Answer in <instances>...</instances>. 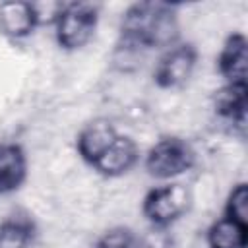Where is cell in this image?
<instances>
[{"label":"cell","mask_w":248,"mask_h":248,"mask_svg":"<svg viewBox=\"0 0 248 248\" xmlns=\"http://www.w3.org/2000/svg\"><path fill=\"white\" fill-rule=\"evenodd\" d=\"M178 37L176 6L167 2H136L122 14L118 50L141 54L153 48L172 46Z\"/></svg>","instance_id":"obj_1"},{"label":"cell","mask_w":248,"mask_h":248,"mask_svg":"<svg viewBox=\"0 0 248 248\" xmlns=\"http://www.w3.org/2000/svg\"><path fill=\"white\" fill-rule=\"evenodd\" d=\"M99 23V6L91 2L60 4L54 17L56 43L64 50L83 48L95 35Z\"/></svg>","instance_id":"obj_2"},{"label":"cell","mask_w":248,"mask_h":248,"mask_svg":"<svg viewBox=\"0 0 248 248\" xmlns=\"http://www.w3.org/2000/svg\"><path fill=\"white\" fill-rule=\"evenodd\" d=\"M190 190L180 184H163L151 188L141 202V213L143 217L157 229H167L172 223H176L188 209H190Z\"/></svg>","instance_id":"obj_3"},{"label":"cell","mask_w":248,"mask_h":248,"mask_svg":"<svg viewBox=\"0 0 248 248\" xmlns=\"http://www.w3.org/2000/svg\"><path fill=\"white\" fill-rule=\"evenodd\" d=\"M196 163V151L192 145L176 136L159 140L145 155V170L153 178L169 180L184 174Z\"/></svg>","instance_id":"obj_4"},{"label":"cell","mask_w":248,"mask_h":248,"mask_svg":"<svg viewBox=\"0 0 248 248\" xmlns=\"http://www.w3.org/2000/svg\"><path fill=\"white\" fill-rule=\"evenodd\" d=\"M198 64V48L192 43L172 45L159 58L153 81L161 89H176L182 87L194 74Z\"/></svg>","instance_id":"obj_5"},{"label":"cell","mask_w":248,"mask_h":248,"mask_svg":"<svg viewBox=\"0 0 248 248\" xmlns=\"http://www.w3.org/2000/svg\"><path fill=\"white\" fill-rule=\"evenodd\" d=\"M138 161H140V147H138V143L130 136L118 134L116 140L101 153V157L91 167L99 174L114 178V176H122L128 170H132Z\"/></svg>","instance_id":"obj_6"},{"label":"cell","mask_w":248,"mask_h":248,"mask_svg":"<svg viewBox=\"0 0 248 248\" xmlns=\"http://www.w3.org/2000/svg\"><path fill=\"white\" fill-rule=\"evenodd\" d=\"M116 136H118V132H116V128L110 120L95 118V120L87 122L76 138L78 155L87 165H93L101 157V153L116 140Z\"/></svg>","instance_id":"obj_7"},{"label":"cell","mask_w":248,"mask_h":248,"mask_svg":"<svg viewBox=\"0 0 248 248\" xmlns=\"http://www.w3.org/2000/svg\"><path fill=\"white\" fill-rule=\"evenodd\" d=\"M246 64H248V41L244 33H231L217 56V70L227 79V83H246Z\"/></svg>","instance_id":"obj_8"},{"label":"cell","mask_w":248,"mask_h":248,"mask_svg":"<svg viewBox=\"0 0 248 248\" xmlns=\"http://www.w3.org/2000/svg\"><path fill=\"white\" fill-rule=\"evenodd\" d=\"M41 23L39 8L31 2H4L0 4V31L10 39H23Z\"/></svg>","instance_id":"obj_9"},{"label":"cell","mask_w":248,"mask_h":248,"mask_svg":"<svg viewBox=\"0 0 248 248\" xmlns=\"http://www.w3.org/2000/svg\"><path fill=\"white\" fill-rule=\"evenodd\" d=\"M27 178V155L17 143H0V196L21 188Z\"/></svg>","instance_id":"obj_10"},{"label":"cell","mask_w":248,"mask_h":248,"mask_svg":"<svg viewBox=\"0 0 248 248\" xmlns=\"http://www.w3.org/2000/svg\"><path fill=\"white\" fill-rule=\"evenodd\" d=\"M246 83H225L213 97L215 112L240 130L246 126Z\"/></svg>","instance_id":"obj_11"},{"label":"cell","mask_w":248,"mask_h":248,"mask_svg":"<svg viewBox=\"0 0 248 248\" xmlns=\"http://www.w3.org/2000/svg\"><path fill=\"white\" fill-rule=\"evenodd\" d=\"M209 248H248V225L221 217L207 229Z\"/></svg>","instance_id":"obj_12"},{"label":"cell","mask_w":248,"mask_h":248,"mask_svg":"<svg viewBox=\"0 0 248 248\" xmlns=\"http://www.w3.org/2000/svg\"><path fill=\"white\" fill-rule=\"evenodd\" d=\"M35 238V223L29 215H10L0 223V248H27Z\"/></svg>","instance_id":"obj_13"},{"label":"cell","mask_w":248,"mask_h":248,"mask_svg":"<svg viewBox=\"0 0 248 248\" xmlns=\"http://www.w3.org/2000/svg\"><path fill=\"white\" fill-rule=\"evenodd\" d=\"M248 188L244 182L232 186L225 203V217L248 225Z\"/></svg>","instance_id":"obj_14"},{"label":"cell","mask_w":248,"mask_h":248,"mask_svg":"<svg viewBox=\"0 0 248 248\" xmlns=\"http://www.w3.org/2000/svg\"><path fill=\"white\" fill-rule=\"evenodd\" d=\"M95 248H141L138 234L128 227H114L107 231L95 244Z\"/></svg>","instance_id":"obj_15"}]
</instances>
